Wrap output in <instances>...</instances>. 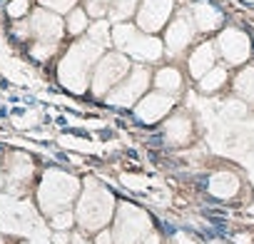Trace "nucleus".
Listing matches in <instances>:
<instances>
[{"mask_svg":"<svg viewBox=\"0 0 254 244\" xmlns=\"http://www.w3.org/2000/svg\"><path fill=\"white\" fill-rule=\"evenodd\" d=\"M8 18L15 23V20H25L30 18V0H10L8 8H5Z\"/></svg>","mask_w":254,"mask_h":244,"instance_id":"nucleus-24","label":"nucleus"},{"mask_svg":"<svg viewBox=\"0 0 254 244\" xmlns=\"http://www.w3.org/2000/svg\"><path fill=\"white\" fill-rule=\"evenodd\" d=\"M3 165H5V187L13 197H23L30 184H33V177H35V165H33V157L25 155V152H8L3 157Z\"/></svg>","mask_w":254,"mask_h":244,"instance_id":"nucleus-7","label":"nucleus"},{"mask_svg":"<svg viewBox=\"0 0 254 244\" xmlns=\"http://www.w3.org/2000/svg\"><path fill=\"white\" fill-rule=\"evenodd\" d=\"M53 244H70V232H55Z\"/></svg>","mask_w":254,"mask_h":244,"instance_id":"nucleus-29","label":"nucleus"},{"mask_svg":"<svg viewBox=\"0 0 254 244\" xmlns=\"http://www.w3.org/2000/svg\"><path fill=\"white\" fill-rule=\"evenodd\" d=\"M147 87H150V70L147 67H132L130 75H127L110 95H107V102L110 105H120V107H132L137 105L145 95H147Z\"/></svg>","mask_w":254,"mask_h":244,"instance_id":"nucleus-8","label":"nucleus"},{"mask_svg":"<svg viewBox=\"0 0 254 244\" xmlns=\"http://www.w3.org/2000/svg\"><path fill=\"white\" fill-rule=\"evenodd\" d=\"M38 3H40V8L63 15V13H72V10H75L77 0H38Z\"/></svg>","mask_w":254,"mask_h":244,"instance_id":"nucleus-25","label":"nucleus"},{"mask_svg":"<svg viewBox=\"0 0 254 244\" xmlns=\"http://www.w3.org/2000/svg\"><path fill=\"white\" fill-rule=\"evenodd\" d=\"M175 107V97L165 95V92H147L137 105H135V115L140 117V122H160L165 115H170Z\"/></svg>","mask_w":254,"mask_h":244,"instance_id":"nucleus-13","label":"nucleus"},{"mask_svg":"<svg viewBox=\"0 0 254 244\" xmlns=\"http://www.w3.org/2000/svg\"><path fill=\"white\" fill-rule=\"evenodd\" d=\"M152 232V222L145 209L135 204H120L112 219L115 244H142V239Z\"/></svg>","mask_w":254,"mask_h":244,"instance_id":"nucleus-5","label":"nucleus"},{"mask_svg":"<svg viewBox=\"0 0 254 244\" xmlns=\"http://www.w3.org/2000/svg\"><path fill=\"white\" fill-rule=\"evenodd\" d=\"M110 3H112V0H85V10H87L90 18L102 20L110 13Z\"/></svg>","mask_w":254,"mask_h":244,"instance_id":"nucleus-27","label":"nucleus"},{"mask_svg":"<svg viewBox=\"0 0 254 244\" xmlns=\"http://www.w3.org/2000/svg\"><path fill=\"white\" fill-rule=\"evenodd\" d=\"M152 85H155L157 92H165V95L177 97V95L182 92V87H185V80H182V72H180L177 67L167 65V67H160V70L155 72Z\"/></svg>","mask_w":254,"mask_h":244,"instance_id":"nucleus-17","label":"nucleus"},{"mask_svg":"<svg viewBox=\"0 0 254 244\" xmlns=\"http://www.w3.org/2000/svg\"><path fill=\"white\" fill-rule=\"evenodd\" d=\"M249 3H254V0H249Z\"/></svg>","mask_w":254,"mask_h":244,"instance_id":"nucleus-34","label":"nucleus"},{"mask_svg":"<svg viewBox=\"0 0 254 244\" xmlns=\"http://www.w3.org/2000/svg\"><path fill=\"white\" fill-rule=\"evenodd\" d=\"M48 222H50V227H53L55 232H70V229L77 224V219H75V212H72V209L58 212V214H53Z\"/></svg>","mask_w":254,"mask_h":244,"instance_id":"nucleus-23","label":"nucleus"},{"mask_svg":"<svg viewBox=\"0 0 254 244\" xmlns=\"http://www.w3.org/2000/svg\"><path fill=\"white\" fill-rule=\"evenodd\" d=\"M194 33H197V28H194L190 13H180L167 28V35H165V48L167 50L165 53L167 55H180L185 48H190V43L194 40Z\"/></svg>","mask_w":254,"mask_h":244,"instance_id":"nucleus-12","label":"nucleus"},{"mask_svg":"<svg viewBox=\"0 0 254 244\" xmlns=\"http://www.w3.org/2000/svg\"><path fill=\"white\" fill-rule=\"evenodd\" d=\"M130 58H127L125 53H105L100 60H97V65H95V70H92V80H90V90H92V95H97V97H107L127 75H130Z\"/></svg>","mask_w":254,"mask_h":244,"instance_id":"nucleus-6","label":"nucleus"},{"mask_svg":"<svg viewBox=\"0 0 254 244\" xmlns=\"http://www.w3.org/2000/svg\"><path fill=\"white\" fill-rule=\"evenodd\" d=\"M105 48L97 45L95 40L90 38H77L67 50L65 55L60 58L58 62V80L63 87H67L70 92L80 95L90 87V80H92V70L97 65V60L105 55L102 53Z\"/></svg>","mask_w":254,"mask_h":244,"instance_id":"nucleus-1","label":"nucleus"},{"mask_svg":"<svg viewBox=\"0 0 254 244\" xmlns=\"http://www.w3.org/2000/svg\"><path fill=\"white\" fill-rule=\"evenodd\" d=\"M55 53H58V45H55V43H38V40H35V43L30 45V55H33L38 62L50 60Z\"/></svg>","mask_w":254,"mask_h":244,"instance_id":"nucleus-26","label":"nucleus"},{"mask_svg":"<svg viewBox=\"0 0 254 244\" xmlns=\"http://www.w3.org/2000/svg\"><path fill=\"white\" fill-rule=\"evenodd\" d=\"M25 244H53V242H45V239H30V242H25Z\"/></svg>","mask_w":254,"mask_h":244,"instance_id":"nucleus-32","label":"nucleus"},{"mask_svg":"<svg viewBox=\"0 0 254 244\" xmlns=\"http://www.w3.org/2000/svg\"><path fill=\"white\" fill-rule=\"evenodd\" d=\"M227 80H229L227 67H224V65H217V67H212L202 80H197V85H199L202 92H217V90H222V87L227 85Z\"/></svg>","mask_w":254,"mask_h":244,"instance_id":"nucleus-20","label":"nucleus"},{"mask_svg":"<svg viewBox=\"0 0 254 244\" xmlns=\"http://www.w3.org/2000/svg\"><path fill=\"white\" fill-rule=\"evenodd\" d=\"M0 244H5V239H3V234H0Z\"/></svg>","mask_w":254,"mask_h":244,"instance_id":"nucleus-33","label":"nucleus"},{"mask_svg":"<svg viewBox=\"0 0 254 244\" xmlns=\"http://www.w3.org/2000/svg\"><path fill=\"white\" fill-rule=\"evenodd\" d=\"M162 130H165L167 142H172V145H187V142L192 140V132H194L192 120H190L187 115H182V112L170 115V117L165 120Z\"/></svg>","mask_w":254,"mask_h":244,"instance_id":"nucleus-16","label":"nucleus"},{"mask_svg":"<svg viewBox=\"0 0 254 244\" xmlns=\"http://www.w3.org/2000/svg\"><path fill=\"white\" fill-rule=\"evenodd\" d=\"M214 62H217V43L207 40V43H199V45L192 50V55H190V60H187V67H190V75H192L194 80H202L212 67H217Z\"/></svg>","mask_w":254,"mask_h":244,"instance_id":"nucleus-14","label":"nucleus"},{"mask_svg":"<svg viewBox=\"0 0 254 244\" xmlns=\"http://www.w3.org/2000/svg\"><path fill=\"white\" fill-rule=\"evenodd\" d=\"M172 8H175V0H142L135 15V25L142 33L152 35L165 28V23L172 15Z\"/></svg>","mask_w":254,"mask_h":244,"instance_id":"nucleus-10","label":"nucleus"},{"mask_svg":"<svg viewBox=\"0 0 254 244\" xmlns=\"http://www.w3.org/2000/svg\"><path fill=\"white\" fill-rule=\"evenodd\" d=\"M209 192L217 199H232L239 192V177L232 172H217L209 180Z\"/></svg>","mask_w":254,"mask_h":244,"instance_id":"nucleus-18","label":"nucleus"},{"mask_svg":"<svg viewBox=\"0 0 254 244\" xmlns=\"http://www.w3.org/2000/svg\"><path fill=\"white\" fill-rule=\"evenodd\" d=\"M117 204L112 199V194L95 180H87L77 202H75V219L80 224L82 232H100L107 229V224L115 219Z\"/></svg>","mask_w":254,"mask_h":244,"instance_id":"nucleus-2","label":"nucleus"},{"mask_svg":"<svg viewBox=\"0 0 254 244\" xmlns=\"http://www.w3.org/2000/svg\"><path fill=\"white\" fill-rule=\"evenodd\" d=\"M214 43H217V53L224 58L227 65H242V62H247V58L252 55V43H249V38H247L242 30H237V28L222 30Z\"/></svg>","mask_w":254,"mask_h":244,"instance_id":"nucleus-11","label":"nucleus"},{"mask_svg":"<svg viewBox=\"0 0 254 244\" xmlns=\"http://www.w3.org/2000/svg\"><path fill=\"white\" fill-rule=\"evenodd\" d=\"M137 8H140V0H112L110 3V18L115 23H125L127 18L137 15Z\"/></svg>","mask_w":254,"mask_h":244,"instance_id":"nucleus-22","label":"nucleus"},{"mask_svg":"<svg viewBox=\"0 0 254 244\" xmlns=\"http://www.w3.org/2000/svg\"><path fill=\"white\" fill-rule=\"evenodd\" d=\"M38 207L43 214L53 217L58 212H65L77 202L80 197V180L63 172V170H48L38 184Z\"/></svg>","mask_w":254,"mask_h":244,"instance_id":"nucleus-3","label":"nucleus"},{"mask_svg":"<svg viewBox=\"0 0 254 244\" xmlns=\"http://www.w3.org/2000/svg\"><path fill=\"white\" fill-rule=\"evenodd\" d=\"M92 244H115V234H112V229H100V232L95 234Z\"/></svg>","mask_w":254,"mask_h":244,"instance_id":"nucleus-28","label":"nucleus"},{"mask_svg":"<svg viewBox=\"0 0 254 244\" xmlns=\"http://www.w3.org/2000/svg\"><path fill=\"white\" fill-rule=\"evenodd\" d=\"M65 30H67L72 38H82V35L90 30V15H87V10H85V8H75L72 13H67Z\"/></svg>","mask_w":254,"mask_h":244,"instance_id":"nucleus-21","label":"nucleus"},{"mask_svg":"<svg viewBox=\"0 0 254 244\" xmlns=\"http://www.w3.org/2000/svg\"><path fill=\"white\" fill-rule=\"evenodd\" d=\"M142 244H160V234H157V232L152 229V232H150V234H147V237L142 239Z\"/></svg>","mask_w":254,"mask_h":244,"instance_id":"nucleus-30","label":"nucleus"},{"mask_svg":"<svg viewBox=\"0 0 254 244\" xmlns=\"http://www.w3.org/2000/svg\"><path fill=\"white\" fill-rule=\"evenodd\" d=\"M5 184V165H3V157H0V187Z\"/></svg>","mask_w":254,"mask_h":244,"instance_id":"nucleus-31","label":"nucleus"},{"mask_svg":"<svg viewBox=\"0 0 254 244\" xmlns=\"http://www.w3.org/2000/svg\"><path fill=\"white\" fill-rule=\"evenodd\" d=\"M28 20H30L33 40H38V43H55V45H60L63 35L67 33L65 30V20L58 13L45 10V8H35Z\"/></svg>","mask_w":254,"mask_h":244,"instance_id":"nucleus-9","label":"nucleus"},{"mask_svg":"<svg viewBox=\"0 0 254 244\" xmlns=\"http://www.w3.org/2000/svg\"><path fill=\"white\" fill-rule=\"evenodd\" d=\"M232 87H234V95H239L244 102H254V67L239 70Z\"/></svg>","mask_w":254,"mask_h":244,"instance_id":"nucleus-19","label":"nucleus"},{"mask_svg":"<svg viewBox=\"0 0 254 244\" xmlns=\"http://www.w3.org/2000/svg\"><path fill=\"white\" fill-rule=\"evenodd\" d=\"M190 18H192V23L199 33H212L222 25L219 8H214L212 3H207V0H199V3H194L190 8Z\"/></svg>","mask_w":254,"mask_h":244,"instance_id":"nucleus-15","label":"nucleus"},{"mask_svg":"<svg viewBox=\"0 0 254 244\" xmlns=\"http://www.w3.org/2000/svg\"><path fill=\"white\" fill-rule=\"evenodd\" d=\"M112 45L125 53V55H130L140 62H155L162 58V43L150 35V33H142L135 23H117L112 28Z\"/></svg>","mask_w":254,"mask_h":244,"instance_id":"nucleus-4","label":"nucleus"}]
</instances>
